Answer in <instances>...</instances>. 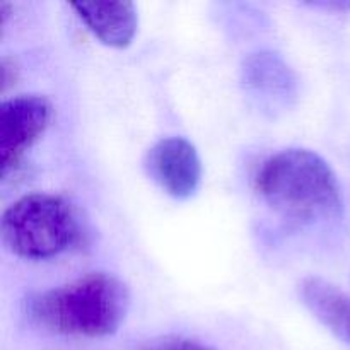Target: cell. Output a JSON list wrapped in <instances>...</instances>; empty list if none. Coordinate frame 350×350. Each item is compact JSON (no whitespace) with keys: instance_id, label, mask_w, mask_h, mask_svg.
<instances>
[{"instance_id":"1","label":"cell","mask_w":350,"mask_h":350,"mask_svg":"<svg viewBox=\"0 0 350 350\" xmlns=\"http://www.w3.org/2000/svg\"><path fill=\"white\" fill-rule=\"evenodd\" d=\"M256 191L279 217L313 226L342 214V188L330 164L308 149H286L269 157L256 174Z\"/></svg>"},{"instance_id":"2","label":"cell","mask_w":350,"mask_h":350,"mask_svg":"<svg viewBox=\"0 0 350 350\" xmlns=\"http://www.w3.org/2000/svg\"><path fill=\"white\" fill-rule=\"evenodd\" d=\"M129 310V287L106 272L88 273L27 301V313L38 325L55 334L88 338L115 334Z\"/></svg>"},{"instance_id":"3","label":"cell","mask_w":350,"mask_h":350,"mask_svg":"<svg viewBox=\"0 0 350 350\" xmlns=\"http://www.w3.org/2000/svg\"><path fill=\"white\" fill-rule=\"evenodd\" d=\"M0 232L12 255L24 260H48L79 241L81 222L75 208L64 197L31 193L5 208Z\"/></svg>"},{"instance_id":"4","label":"cell","mask_w":350,"mask_h":350,"mask_svg":"<svg viewBox=\"0 0 350 350\" xmlns=\"http://www.w3.org/2000/svg\"><path fill=\"white\" fill-rule=\"evenodd\" d=\"M241 85L255 108L269 116L289 111L299 94L296 72L273 51H256L243 60Z\"/></svg>"},{"instance_id":"5","label":"cell","mask_w":350,"mask_h":350,"mask_svg":"<svg viewBox=\"0 0 350 350\" xmlns=\"http://www.w3.org/2000/svg\"><path fill=\"white\" fill-rule=\"evenodd\" d=\"M53 106L44 96L24 94L0 106V163L5 176L19 164L24 154L46 132Z\"/></svg>"},{"instance_id":"6","label":"cell","mask_w":350,"mask_h":350,"mask_svg":"<svg viewBox=\"0 0 350 350\" xmlns=\"http://www.w3.org/2000/svg\"><path fill=\"white\" fill-rule=\"evenodd\" d=\"M146 173L164 193L176 200H188L202 183L198 150L183 137H167L154 144L144 159Z\"/></svg>"},{"instance_id":"7","label":"cell","mask_w":350,"mask_h":350,"mask_svg":"<svg viewBox=\"0 0 350 350\" xmlns=\"http://www.w3.org/2000/svg\"><path fill=\"white\" fill-rule=\"evenodd\" d=\"M72 9L106 46L126 48L135 38L139 16L132 2H77Z\"/></svg>"},{"instance_id":"8","label":"cell","mask_w":350,"mask_h":350,"mask_svg":"<svg viewBox=\"0 0 350 350\" xmlns=\"http://www.w3.org/2000/svg\"><path fill=\"white\" fill-rule=\"evenodd\" d=\"M299 299L318 321L350 344V296L335 284L308 275L297 286Z\"/></svg>"},{"instance_id":"9","label":"cell","mask_w":350,"mask_h":350,"mask_svg":"<svg viewBox=\"0 0 350 350\" xmlns=\"http://www.w3.org/2000/svg\"><path fill=\"white\" fill-rule=\"evenodd\" d=\"M140 350H214L208 345L200 344L197 340H191V338L185 337H161L156 340L149 342L147 345H144Z\"/></svg>"},{"instance_id":"10","label":"cell","mask_w":350,"mask_h":350,"mask_svg":"<svg viewBox=\"0 0 350 350\" xmlns=\"http://www.w3.org/2000/svg\"><path fill=\"white\" fill-rule=\"evenodd\" d=\"M314 7H321V9H338V10H345V9H350V3H345V2H323V3H313Z\"/></svg>"}]
</instances>
